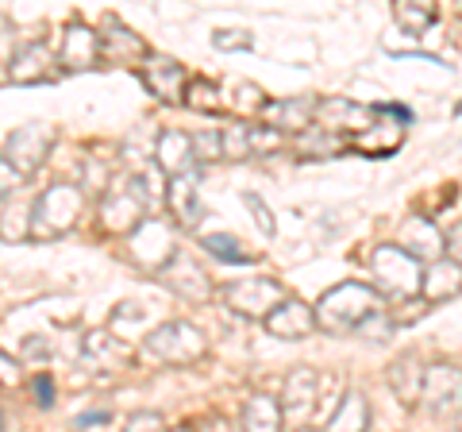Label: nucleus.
Instances as JSON below:
<instances>
[{
  "label": "nucleus",
  "instance_id": "obj_1",
  "mask_svg": "<svg viewBox=\"0 0 462 432\" xmlns=\"http://www.w3.org/2000/svg\"><path fill=\"white\" fill-rule=\"evenodd\" d=\"M166 185L158 182L154 170H132L120 182L112 185L100 201V221H105L108 232H135V228L147 221V212L158 205V197Z\"/></svg>",
  "mask_w": 462,
  "mask_h": 432
},
{
  "label": "nucleus",
  "instance_id": "obj_2",
  "mask_svg": "<svg viewBox=\"0 0 462 432\" xmlns=\"http://www.w3.org/2000/svg\"><path fill=\"white\" fill-rule=\"evenodd\" d=\"M385 297L378 294V286H366V282H339L336 290H328L320 301H316V324L324 333H358V324L366 316L382 313Z\"/></svg>",
  "mask_w": 462,
  "mask_h": 432
},
{
  "label": "nucleus",
  "instance_id": "obj_3",
  "mask_svg": "<svg viewBox=\"0 0 462 432\" xmlns=\"http://www.w3.org/2000/svg\"><path fill=\"white\" fill-rule=\"evenodd\" d=\"M374 267V278H378V294L385 297H397V301H409L424 290V263L401 248V243H382L370 258Z\"/></svg>",
  "mask_w": 462,
  "mask_h": 432
},
{
  "label": "nucleus",
  "instance_id": "obj_4",
  "mask_svg": "<svg viewBox=\"0 0 462 432\" xmlns=\"http://www.w3.org/2000/svg\"><path fill=\"white\" fill-rule=\"evenodd\" d=\"M81 216V185H66L58 182L47 193L35 197L32 205V236L35 239H58L78 224Z\"/></svg>",
  "mask_w": 462,
  "mask_h": 432
},
{
  "label": "nucleus",
  "instance_id": "obj_5",
  "mask_svg": "<svg viewBox=\"0 0 462 432\" xmlns=\"http://www.w3.org/2000/svg\"><path fill=\"white\" fill-rule=\"evenodd\" d=\"M147 352L154 359H162V363L185 367L205 355V336H200V328H193L189 321H166L147 336Z\"/></svg>",
  "mask_w": 462,
  "mask_h": 432
},
{
  "label": "nucleus",
  "instance_id": "obj_6",
  "mask_svg": "<svg viewBox=\"0 0 462 432\" xmlns=\"http://www.w3.org/2000/svg\"><path fill=\"white\" fill-rule=\"evenodd\" d=\"M289 294L278 278H239V282H227L224 286V301L239 316H266L282 305Z\"/></svg>",
  "mask_w": 462,
  "mask_h": 432
},
{
  "label": "nucleus",
  "instance_id": "obj_7",
  "mask_svg": "<svg viewBox=\"0 0 462 432\" xmlns=\"http://www.w3.org/2000/svg\"><path fill=\"white\" fill-rule=\"evenodd\" d=\"M424 409L436 417H462V367L455 363H431L424 367Z\"/></svg>",
  "mask_w": 462,
  "mask_h": 432
},
{
  "label": "nucleus",
  "instance_id": "obj_8",
  "mask_svg": "<svg viewBox=\"0 0 462 432\" xmlns=\"http://www.w3.org/2000/svg\"><path fill=\"white\" fill-rule=\"evenodd\" d=\"M51 147H54V127L32 120V124H23V127H16V132L8 136L5 158H8V163L27 178V174H35V170L47 163Z\"/></svg>",
  "mask_w": 462,
  "mask_h": 432
},
{
  "label": "nucleus",
  "instance_id": "obj_9",
  "mask_svg": "<svg viewBox=\"0 0 462 432\" xmlns=\"http://www.w3.org/2000/svg\"><path fill=\"white\" fill-rule=\"evenodd\" d=\"M139 78L147 85V93L158 97L162 105H178L189 93V78H185V66L178 59H170V54H147L139 66Z\"/></svg>",
  "mask_w": 462,
  "mask_h": 432
},
{
  "label": "nucleus",
  "instance_id": "obj_10",
  "mask_svg": "<svg viewBox=\"0 0 462 432\" xmlns=\"http://www.w3.org/2000/svg\"><path fill=\"white\" fill-rule=\"evenodd\" d=\"M316 409H320V374L312 367H297L293 374L285 379V390H282V413L289 425H309Z\"/></svg>",
  "mask_w": 462,
  "mask_h": 432
},
{
  "label": "nucleus",
  "instance_id": "obj_11",
  "mask_svg": "<svg viewBox=\"0 0 462 432\" xmlns=\"http://www.w3.org/2000/svg\"><path fill=\"white\" fill-rule=\"evenodd\" d=\"M158 278H162L170 290L178 297H185V301H208L212 297V278L205 275V267H200L189 251L173 255L170 263L158 270Z\"/></svg>",
  "mask_w": 462,
  "mask_h": 432
},
{
  "label": "nucleus",
  "instance_id": "obj_12",
  "mask_svg": "<svg viewBox=\"0 0 462 432\" xmlns=\"http://www.w3.org/2000/svg\"><path fill=\"white\" fill-rule=\"evenodd\" d=\"M374 117H378L374 105H355V100H346V97H324L320 108H316L320 127H328V132H336V136H343V132L363 136L374 127Z\"/></svg>",
  "mask_w": 462,
  "mask_h": 432
},
{
  "label": "nucleus",
  "instance_id": "obj_13",
  "mask_svg": "<svg viewBox=\"0 0 462 432\" xmlns=\"http://www.w3.org/2000/svg\"><path fill=\"white\" fill-rule=\"evenodd\" d=\"M132 255L139 267L147 270H162L173 255H178V248H173V236H170V224L166 221H154V216H147L135 236H132Z\"/></svg>",
  "mask_w": 462,
  "mask_h": 432
},
{
  "label": "nucleus",
  "instance_id": "obj_14",
  "mask_svg": "<svg viewBox=\"0 0 462 432\" xmlns=\"http://www.w3.org/2000/svg\"><path fill=\"white\" fill-rule=\"evenodd\" d=\"M316 108H320V97H285V100H266L263 105V124L273 127V132H309L312 120H316Z\"/></svg>",
  "mask_w": 462,
  "mask_h": 432
},
{
  "label": "nucleus",
  "instance_id": "obj_15",
  "mask_svg": "<svg viewBox=\"0 0 462 432\" xmlns=\"http://www.w3.org/2000/svg\"><path fill=\"white\" fill-rule=\"evenodd\" d=\"M100 59H108L116 66H132L139 59H147V42H143L132 27H124L120 16H105L100 20Z\"/></svg>",
  "mask_w": 462,
  "mask_h": 432
},
{
  "label": "nucleus",
  "instance_id": "obj_16",
  "mask_svg": "<svg viewBox=\"0 0 462 432\" xmlns=\"http://www.w3.org/2000/svg\"><path fill=\"white\" fill-rule=\"evenodd\" d=\"M401 248L409 251L416 263H439L443 258V228L436 221H428V216H412V221H404L401 228Z\"/></svg>",
  "mask_w": 462,
  "mask_h": 432
},
{
  "label": "nucleus",
  "instance_id": "obj_17",
  "mask_svg": "<svg viewBox=\"0 0 462 432\" xmlns=\"http://www.w3.org/2000/svg\"><path fill=\"white\" fill-rule=\"evenodd\" d=\"M154 158H158V170L170 178H185V174H197V151H193V136L185 132H162L158 136V147H154Z\"/></svg>",
  "mask_w": 462,
  "mask_h": 432
},
{
  "label": "nucleus",
  "instance_id": "obj_18",
  "mask_svg": "<svg viewBox=\"0 0 462 432\" xmlns=\"http://www.w3.org/2000/svg\"><path fill=\"white\" fill-rule=\"evenodd\" d=\"M316 309H309L300 297H285L278 309H273L266 316V333L273 336H282V340H300V336H309L316 333Z\"/></svg>",
  "mask_w": 462,
  "mask_h": 432
},
{
  "label": "nucleus",
  "instance_id": "obj_19",
  "mask_svg": "<svg viewBox=\"0 0 462 432\" xmlns=\"http://www.w3.org/2000/svg\"><path fill=\"white\" fill-rule=\"evenodd\" d=\"M8 78L16 85H39L51 78V47L42 39L35 42H23V47L12 54V66H8Z\"/></svg>",
  "mask_w": 462,
  "mask_h": 432
},
{
  "label": "nucleus",
  "instance_id": "obj_20",
  "mask_svg": "<svg viewBox=\"0 0 462 432\" xmlns=\"http://www.w3.org/2000/svg\"><path fill=\"white\" fill-rule=\"evenodd\" d=\"M200 178L197 174H185V178H170L166 182V205L170 216L178 221L181 228H193L200 221Z\"/></svg>",
  "mask_w": 462,
  "mask_h": 432
},
{
  "label": "nucleus",
  "instance_id": "obj_21",
  "mask_svg": "<svg viewBox=\"0 0 462 432\" xmlns=\"http://www.w3.org/2000/svg\"><path fill=\"white\" fill-rule=\"evenodd\" d=\"M58 59H62L66 70H89L100 59V39L85 23L74 20L66 27V35H62V51H58Z\"/></svg>",
  "mask_w": 462,
  "mask_h": 432
},
{
  "label": "nucleus",
  "instance_id": "obj_22",
  "mask_svg": "<svg viewBox=\"0 0 462 432\" xmlns=\"http://www.w3.org/2000/svg\"><path fill=\"white\" fill-rule=\"evenodd\" d=\"M385 379H389V386H393L401 406H416V401H420V394H424V367H420V359L416 355L393 359L389 371H385Z\"/></svg>",
  "mask_w": 462,
  "mask_h": 432
},
{
  "label": "nucleus",
  "instance_id": "obj_23",
  "mask_svg": "<svg viewBox=\"0 0 462 432\" xmlns=\"http://www.w3.org/2000/svg\"><path fill=\"white\" fill-rule=\"evenodd\" d=\"M462 294V267L451 263V258H439V263H431L424 270V290L420 297L424 301H447V297H455Z\"/></svg>",
  "mask_w": 462,
  "mask_h": 432
},
{
  "label": "nucleus",
  "instance_id": "obj_24",
  "mask_svg": "<svg viewBox=\"0 0 462 432\" xmlns=\"http://www.w3.org/2000/svg\"><path fill=\"white\" fill-rule=\"evenodd\" d=\"M366 428H370V401H366V394H358V390L343 394L336 413L328 417V432H366Z\"/></svg>",
  "mask_w": 462,
  "mask_h": 432
},
{
  "label": "nucleus",
  "instance_id": "obj_25",
  "mask_svg": "<svg viewBox=\"0 0 462 432\" xmlns=\"http://www.w3.org/2000/svg\"><path fill=\"white\" fill-rule=\"evenodd\" d=\"M282 425H285L282 401H273L270 394H254L243 406V432H282Z\"/></svg>",
  "mask_w": 462,
  "mask_h": 432
},
{
  "label": "nucleus",
  "instance_id": "obj_26",
  "mask_svg": "<svg viewBox=\"0 0 462 432\" xmlns=\"http://www.w3.org/2000/svg\"><path fill=\"white\" fill-rule=\"evenodd\" d=\"M85 359H93V363L108 367V371H124L132 363V352H127L116 336H108L105 328H97V333L85 336Z\"/></svg>",
  "mask_w": 462,
  "mask_h": 432
},
{
  "label": "nucleus",
  "instance_id": "obj_27",
  "mask_svg": "<svg viewBox=\"0 0 462 432\" xmlns=\"http://www.w3.org/2000/svg\"><path fill=\"white\" fill-rule=\"evenodd\" d=\"M293 147H297L300 155H309V158H331V155H339V151L351 147V139L328 132V127H320V124H312L309 132L293 136Z\"/></svg>",
  "mask_w": 462,
  "mask_h": 432
},
{
  "label": "nucleus",
  "instance_id": "obj_28",
  "mask_svg": "<svg viewBox=\"0 0 462 432\" xmlns=\"http://www.w3.org/2000/svg\"><path fill=\"white\" fill-rule=\"evenodd\" d=\"M393 20H397L401 32L420 35V32H428V27L436 23V5H412V0H397V5H393Z\"/></svg>",
  "mask_w": 462,
  "mask_h": 432
},
{
  "label": "nucleus",
  "instance_id": "obj_29",
  "mask_svg": "<svg viewBox=\"0 0 462 432\" xmlns=\"http://www.w3.org/2000/svg\"><path fill=\"white\" fill-rule=\"evenodd\" d=\"M200 248H205L208 255H216L220 263H251V251L243 248V243L236 236H227V232H212L200 239Z\"/></svg>",
  "mask_w": 462,
  "mask_h": 432
},
{
  "label": "nucleus",
  "instance_id": "obj_30",
  "mask_svg": "<svg viewBox=\"0 0 462 432\" xmlns=\"http://www.w3.org/2000/svg\"><path fill=\"white\" fill-rule=\"evenodd\" d=\"M220 139H224V158H251V127L247 124H231V127H224L220 132Z\"/></svg>",
  "mask_w": 462,
  "mask_h": 432
},
{
  "label": "nucleus",
  "instance_id": "obj_31",
  "mask_svg": "<svg viewBox=\"0 0 462 432\" xmlns=\"http://www.w3.org/2000/svg\"><path fill=\"white\" fill-rule=\"evenodd\" d=\"M185 100H189V108H197V112H224V100L216 93L212 81H193Z\"/></svg>",
  "mask_w": 462,
  "mask_h": 432
},
{
  "label": "nucleus",
  "instance_id": "obj_32",
  "mask_svg": "<svg viewBox=\"0 0 462 432\" xmlns=\"http://www.w3.org/2000/svg\"><path fill=\"white\" fill-rule=\"evenodd\" d=\"M193 151H197V163H220L224 158V139H220V132H200V136H193Z\"/></svg>",
  "mask_w": 462,
  "mask_h": 432
},
{
  "label": "nucleus",
  "instance_id": "obj_33",
  "mask_svg": "<svg viewBox=\"0 0 462 432\" xmlns=\"http://www.w3.org/2000/svg\"><path fill=\"white\" fill-rule=\"evenodd\" d=\"M355 336H363V340H370V343H382V340L393 336V321H389L385 309H382V313L366 316V321L358 324V333H355Z\"/></svg>",
  "mask_w": 462,
  "mask_h": 432
},
{
  "label": "nucleus",
  "instance_id": "obj_34",
  "mask_svg": "<svg viewBox=\"0 0 462 432\" xmlns=\"http://www.w3.org/2000/svg\"><path fill=\"white\" fill-rule=\"evenodd\" d=\"M285 147V136L273 132V127H251V155H273Z\"/></svg>",
  "mask_w": 462,
  "mask_h": 432
},
{
  "label": "nucleus",
  "instance_id": "obj_35",
  "mask_svg": "<svg viewBox=\"0 0 462 432\" xmlns=\"http://www.w3.org/2000/svg\"><path fill=\"white\" fill-rule=\"evenodd\" d=\"M243 205L251 209V216H254V224L263 228V236H273V212L266 209V201L258 197V193H243Z\"/></svg>",
  "mask_w": 462,
  "mask_h": 432
},
{
  "label": "nucleus",
  "instance_id": "obj_36",
  "mask_svg": "<svg viewBox=\"0 0 462 432\" xmlns=\"http://www.w3.org/2000/svg\"><path fill=\"white\" fill-rule=\"evenodd\" d=\"M212 42H216L220 51H251V47H254V39H251L247 32H216Z\"/></svg>",
  "mask_w": 462,
  "mask_h": 432
},
{
  "label": "nucleus",
  "instance_id": "obj_37",
  "mask_svg": "<svg viewBox=\"0 0 462 432\" xmlns=\"http://www.w3.org/2000/svg\"><path fill=\"white\" fill-rule=\"evenodd\" d=\"M20 185H23V174H20V170L12 166V163H8L5 155H0V201H5L8 193H16Z\"/></svg>",
  "mask_w": 462,
  "mask_h": 432
},
{
  "label": "nucleus",
  "instance_id": "obj_38",
  "mask_svg": "<svg viewBox=\"0 0 462 432\" xmlns=\"http://www.w3.org/2000/svg\"><path fill=\"white\" fill-rule=\"evenodd\" d=\"M124 432H166V421L158 413H151V409H143V413H135L132 421H127V428Z\"/></svg>",
  "mask_w": 462,
  "mask_h": 432
},
{
  "label": "nucleus",
  "instance_id": "obj_39",
  "mask_svg": "<svg viewBox=\"0 0 462 432\" xmlns=\"http://www.w3.org/2000/svg\"><path fill=\"white\" fill-rule=\"evenodd\" d=\"M443 248H447V258L462 267V221H455V224L443 232Z\"/></svg>",
  "mask_w": 462,
  "mask_h": 432
},
{
  "label": "nucleus",
  "instance_id": "obj_40",
  "mask_svg": "<svg viewBox=\"0 0 462 432\" xmlns=\"http://www.w3.org/2000/svg\"><path fill=\"white\" fill-rule=\"evenodd\" d=\"M35 401L42 409H51L54 401V386H51V374H35Z\"/></svg>",
  "mask_w": 462,
  "mask_h": 432
},
{
  "label": "nucleus",
  "instance_id": "obj_41",
  "mask_svg": "<svg viewBox=\"0 0 462 432\" xmlns=\"http://www.w3.org/2000/svg\"><path fill=\"white\" fill-rule=\"evenodd\" d=\"M108 409H89V413H81L78 417V428H89V425H100V421H108Z\"/></svg>",
  "mask_w": 462,
  "mask_h": 432
},
{
  "label": "nucleus",
  "instance_id": "obj_42",
  "mask_svg": "<svg viewBox=\"0 0 462 432\" xmlns=\"http://www.w3.org/2000/svg\"><path fill=\"white\" fill-rule=\"evenodd\" d=\"M16 374H20V367H16V359H12V355H5V352H0V379H5V382H12V379H16Z\"/></svg>",
  "mask_w": 462,
  "mask_h": 432
},
{
  "label": "nucleus",
  "instance_id": "obj_43",
  "mask_svg": "<svg viewBox=\"0 0 462 432\" xmlns=\"http://www.w3.org/2000/svg\"><path fill=\"white\" fill-rule=\"evenodd\" d=\"M23 355L27 359H51V348H42V340L32 336V340H27V348H23Z\"/></svg>",
  "mask_w": 462,
  "mask_h": 432
},
{
  "label": "nucleus",
  "instance_id": "obj_44",
  "mask_svg": "<svg viewBox=\"0 0 462 432\" xmlns=\"http://www.w3.org/2000/svg\"><path fill=\"white\" fill-rule=\"evenodd\" d=\"M173 432H193V428H185V425H181V428H173Z\"/></svg>",
  "mask_w": 462,
  "mask_h": 432
}]
</instances>
